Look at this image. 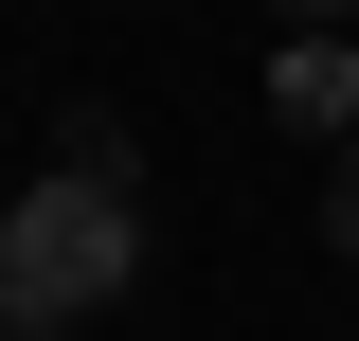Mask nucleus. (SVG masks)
<instances>
[{
	"mask_svg": "<svg viewBox=\"0 0 359 341\" xmlns=\"http://www.w3.org/2000/svg\"><path fill=\"white\" fill-rule=\"evenodd\" d=\"M144 269V234H126V180H72L54 162L36 198L0 215V305H54V323H72V305H108Z\"/></svg>",
	"mask_w": 359,
	"mask_h": 341,
	"instance_id": "1",
	"label": "nucleus"
},
{
	"mask_svg": "<svg viewBox=\"0 0 359 341\" xmlns=\"http://www.w3.org/2000/svg\"><path fill=\"white\" fill-rule=\"evenodd\" d=\"M269 108L323 126V144H359V36H287V54H269Z\"/></svg>",
	"mask_w": 359,
	"mask_h": 341,
	"instance_id": "2",
	"label": "nucleus"
},
{
	"mask_svg": "<svg viewBox=\"0 0 359 341\" xmlns=\"http://www.w3.org/2000/svg\"><path fill=\"white\" fill-rule=\"evenodd\" d=\"M54 162H72V180H126V198H144V144L108 126V108H72V126H54Z\"/></svg>",
	"mask_w": 359,
	"mask_h": 341,
	"instance_id": "3",
	"label": "nucleus"
},
{
	"mask_svg": "<svg viewBox=\"0 0 359 341\" xmlns=\"http://www.w3.org/2000/svg\"><path fill=\"white\" fill-rule=\"evenodd\" d=\"M323 252L359 269V144H341V162H323Z\"/></svg>",
	"mask_w": 359,
	"mask_h": 341,
	"instance_id": "4",
	"label": "nucleus"
},
{
	"mask_svg": "<svg viewBox=\"0 0 359 341\" xmlns=\"http://www.w3.org/2000/svg\"><path fill=\"white\" fill-rule=\"evenodd\" d=\"M269 18H287V36H359V0H269Z\"/></svg>",
	"mask_w": 359,
	"mask_h": 341,
	"instance_id": "5",
	"label": "nucleus"
},
{
	"mask_svg": "<svg viewBox=\"0 0 359 341\" xmlns=\"http://www.w3.org/2000/svg\"><path fill=\"white\" fill-rule=\"evenodd\" d=\"M0 341H72V323H54V305H18V323H0Z\"/></svg>",
	"mask_w": 359,
	"mask_h": 341,
	"instance_id": "6",
	"label": "nucleus"
}]
</instances>
